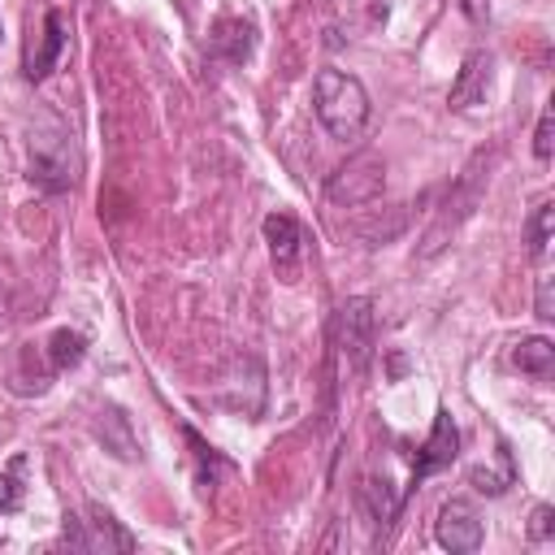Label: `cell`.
Wrapping results in <instances>:
<instances>
[{"instance_id": "e0dca14e", "label": "cell", "mask_w": 555, "mask_h": 555, "mask_svg": "<svg viewBox=\"0 0 555 555\" xmlns=\"http://www.w3.org/2000/svg\"><path fill=\"white\" fill-rule=\"evenodd\" d=\"M551 152H555V108L546 104V108L538 113V130H533V156H538V160H551Z\"/></svg>"}, {"instance_id": "ffe728a7", "label": "cell", "mask_w": 555, "mask_h": 555, "mask_svg": "<svg viewBox=\"0 0 555 555\" xmlns=\"http://www.w3.org/2000/svg\"><path fill=\"white\" fill-rule=\"evenodd\" d=\"M533 312H538L542 321H551V317H555V282H551V278H538V299H533Z\"/></svg>"}, {"instance_id": "d6986e66", "label": "cell", "mask_w": 555, "mask_h": 555, "mask_svg": "<svg viewBox=\"0 0 555 555\" xmlns=\"http://www.w3.org/2000/svg\"><path fill=\"white\" fill-rule=\"evenodd\" d=\"M551 529H555V507H551V503H538V507H533V520H529V538H533V542H546Z\"/></svg>"}, {"instance_id": "5b68a950", "label": "cell", "mask_w": 555, "mask_h": 555, "mask_svg": "<svg viewBox=\"0 0 555 555\" xmlns=\"http://www.w3.org/2000/svg\"><path fill=\"white\" fill-rule=\"evenodd\" d=\"M87 516H91V520H82L87 529H78V520H74V516L65 520V538H69L78 551H134V533H126V529L113 520V512H108V507L91 503V507H87Z\"/></svg>"}, {"instance_id": "3957f363", "label": "cell", "mask_w": 555, "mask_h": 555, "mask_svg": "<svg viewBox=\"0 0 555 555\" xmlns=\"http://www.w3.org/2000/svg\"><path fill=\"white\" fill-rule=\"evenodd\" d=\"M334 347L347 356L351 373H360L369 364V347H373V299L369 295H351L338 304L334 312Z\"/></svg>"}, {"instance_id": "52a82bcc", "label": "cell", "mask_w": 555, "mask_h": 555, "mask_svg": "<svg viewBox=\"0 0 555 555\" xmlns=\"http://www.w3.org/2000/svg\"><path fill=\"white\" fill-rule=\"evenodd\" d=\"M65 43H69V35H65V13H61V9H48V13H43V30H39V43H30V48H26L22 74H26L30 82H43V78L52 74V65L61 61Z\"/></svg>"}, {"instance_id": "277c9868", "label": "cell", "mask_w": 555, "mask_h": 555, "mask_svg": "<svg viewBox=\"0 0 555 555\" xmlns=\"http://www.w3.org/2000/svg\"><path fill=\"white\" fill-rule=\"evenodd\" d=\"M455 455H460V429H455L451 412H447V408H438L434 429H429V438L421 442V451H416V460H412L408 490H412V486H421L425 477H434V473L451 468V464H455Z\"/></svg>"}, {"instance_id": "6da1fadb", "label": "cell", "mask_w": 555, "mask_h": 555, "mask_svg": "<svg viewBox=\"0 0 555 555\" xmlns=\"http://www.w3.org/2000/svg\"><path fill=\"white\" fill-rule=\"evenodd\" d=\"M312 104H317V117L330 130V139H343V143L356 139L369 121V91L356 74H343V69H317Z\"/></svg>"}, {"instance_id": "30bf717a", "label": "cell", "mask_w": 555, "mask_h": 555, "mask_svg": "<svg viewBox=\"0 0 555 555\" xmlns=\"http://www.w3.org/2000/svg\"><path fill=\"white\" fill-rule=\"evenodd\" d=\"M208 48H212L217 56H225L230 65H243V61L251 56V22H243V17H221V22L212 26V35H208Z\"/></svg>"}, {"instance_id": "44dd1931", "label": "cell", "mask_w": 555, "mask_h": 555, "mask_svg": "<svg viewBox=\"0 0 555 555\" xmlns=\"http://www.w3.org/2000/svg\"><path fill=\"white\" fill-rule=\"evenodd\" d=\"M460 9H464L468 22H486L490 17V0H460Z\"/></svg>"}, {"instance_id": "5bb4252c", "label": "cell", "mask_w": 555, "mask_h": 555, "mask_svg": "<svg viewBox=\"0 0 555 555\" xmlns=\"http://www.w3.org/2000/svg\"><path fill=\"white\" fill-rule=\"evenodd\" d=\"M551 230H555V204L542 199V204L529 212V221H525V243H529V256H533V260L546 256V247H551Z\"/></svg>"}, {"instance_id": "7c38bea8", "label": "cell", "mask_w": 555, "mask_h": 555, "mask_svg": "<svg viewBox=\"0 0 555 555\" xmlns=\"http://www.w3.org/2000/svg\"><path fill=\"white\" fill-rule=\"evenodd\" d=\"M468 486L477 494H503L507 486H516V460H512V447L503 438H499V468H486V464L468 468Z\"/></svg>"}, {"instance_id": "9a60e30c", "label": "cell", "mask_w": 555, "mask_h": 555, "mask_svg": "<svg viewBox=\"0 0 555 555\" xmlns=\"http://www.w3.org/2000/svg\"><path fill=\"white\" fill-rule=\"evenodd\" d=\"M82 356H87V343H82V334H78V330H56V334L48 338V360H52V369H56V373L74 369Z\"/></svg>"}, {"instance_id": "2e32d148", "label": "cell", "mask_w": 555, "mask_h": 555, "mask_svg": "<svg viewBox=\"0 0 555 555\" xmlns=\"http://www.w3.org/2000/svg\"><path fill=\"white\" fill-rule=\"evenodd\" d=\"M360 499H364V503H373V520H377V525L395 520V512H399V503H403V494H395L386 477H382V481H377V477H369V481L360 486Z\"/></svg>"}, {"instance_id": "8fae6325", "label": "cell", "mask_w": 555, "mask_h": 555, "mask_svg": "<svg viewBox=\"0 0 555 555\" xmlns=\"http://www.w3.org/2000/svg\"><path fill=\"white\" fill-rule=\"evenodd\" d=\"M95 438L104 442V451H113L117 460H134L139 455V442L130 434V421L117 412V408H100L95 416Z\"/></svg>"}, {"instance_id": "4fadbf2b", "label": "cell", "mask_w": 555, "mask_h": 555, "mask_svg": "<svg viewBox=\"0 0 555 555\" xmlns=\"http://www.w3.org/2000/svg\"><path fill=\"white\" fill-rule=\"evenodd\" d=\"M512 360H516V369H520V373H529V377L546 382V377H551V369H555V347H551L546 338H520V343H516V351H512Z\"/></svg>"}, {"instance_id": "8992f818", "label": "cell", "mask_w": 555, "mask_h": 555, "mask_svg": "<svg viewBox=\"0 0 555 555\" xmlns=\"http://www.w3.org/2000/svg\"><path fill=\"white\" fill-rule=\"evenodd\" d=\"M434 533H438V546H447L451 555H473V551H481V538H486L481 516L464 499H447L442 503Z\"/></svg>"}, {"instance_id": "9c48e42d", "label": "cell", "mask_w": 555, "mask_h": 555, "mask_svg": "<svg viewBox=\"0 0 555 555\" xmlns=\"http://www.w3.org/2000/svg\"><path fill=\"white\" fill-rule=\"evenodd\" d=\"M264 243H269V256H273V269L295 282V269H299V247H304V230L291 212H269L264 217Z\"/></svg>"}, {"instance_id": "7a4b0ae2", "label": "cell", "mask_w": 555, "mask_h": 555, "mask_svg": "<svg viewBox=\"0 0 555 555\" xmlns=\"http://www.w3.org/2000/svg\"><path fill=\"white\" fill-rule=\"evenodd\" d=\"M382 186H386V165H382V156H377V152H356V156H351L347 165H338V173L325 182V195H330L334 204L356 208V204L377 199Z\"/></svg>"}, {"instance_id": "7402d4cb", "label": "cell", "mask_w": 555, "mask_h": 555, "mask_svg": "<svg viewBox=\"0 0 555 555\" xmlns=\"http://www.w3.org/2000/svg\"><path fill=\"white\" fill-rule=\"evenodd\" d=\"M0 35H4V26H0Z\"/></svg>"}, {"instance_id": "ba28073f", "label": "cell", "mask_w": 555, "mask_h": 555, "mask_svg": "<svg viewBox=\"0 0 555 555\" xmlns=\"http://www.w3.org/2000/svg\"><path fill=\"white\" fill-rule=\"evenodd\" d=\"M490 78H494V56H490L486 48H473V52L460 61V74H455V82H451V91H447V104H451V108H473V104H481L486 91H490Z\"/></svg>"}, {"instance_id": "ac0fdd59", "label": "cell", "mask_w": 555, "mask_h": 555, "mask_svg": "<svg viewBox=\"0 0 555 555\" xmlns=\"http://www.w3.org/2000/svg\"><path fill=\"white\" fill-rule=\"evenodd\" d=\"M17 468H22V460H13V468H9V473H0V512H17V507H22Z\"/></svg>"}]
</instances>
